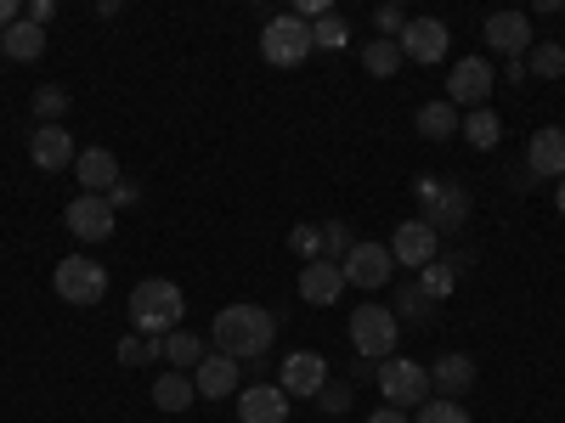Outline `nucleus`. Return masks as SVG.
Segmentation results:
<instances>
[{
	"instance_id": "f8f14e48",
	"label": "nucleus",
	"mask_w": 565,
	"mask_h": 423,
	"mask_svg": "<svg viewBox=\"0 0 565 423\" xmlns=\"http://www.w3.org/2000/svg\"><path fill=\"white\" fill-rule=\"evenodd\" d=\"M487 45L503 63H526V52H532V18L526 12H492L487 18Z\"/></svg>"
},
{
	"instance_id": "f257e3e1",
	"label": "nucleus",
	"mask_w": 565,
	"mask_h": 423,
	"mask_svg": "<svg viewBox=\"0 0 565 423\" xmlns=\"http://www.w3.org/2000/svg\"><path fill=\"white\" fill-rule=\"evenodd\" d=\"M210 339H215L221 356H232L238 367H255L271 350V339H277V316L260 311V305H226V311H215Z\"/></svg>"
},
{
	"instance_id": "4be33fe9",
	"label": "nucleus",
	"mask_w": 565,
	"mask_h": 423,
	"mask_svg": "<svg viewBox=\"0 0 565 423\" xmlns=\"http://www.w3.org/2000/svg\"><path fill=\"white\" fill-rule=\"evenodd\" d=\"M199 401V384H193V372H159L153 379V406H164V412H186Z\"/></svg>"
},
{
	"instance_id": "ddd939ff",
	"label": "nucleus",
	"mask_w": 565,
	"mask_h": 423,
	"mask_svg": "<svg viewBox=\"0 0 565 423\" xmlns=\"http://www.w3.org/2000/svg\"><path fill=\"white\" fill-rule=\"evenodd\" d=\"M396 45H402V57H413V63H441L447 57V23L441 18H407Z\"/></svg>"
},
{
	"instance_id": "a211bd4d",
	"label": "nucleus",
	"mask_w": 565,
	"mask_h": 423,
	"mask_svg": "<svg viewBox=\"0 0 565 423\" xmlns=\"http://www.w3.org/2000/svg\"><path fill=\"white\" fill-rule=\"evenodd\" d=\"M74 175H79V186H85V193L108 198L114 186H119V159H114L108 148H79V159H74Z\"/></svg>"
},
{
	"instance_id": "dca6fc26",
	"label": "nucleus",
	"mask_w": 565,
	"mask_h": 423,
	"mask_svg": "<svg viewBox=\"0 0 565 423\" xmlns=\"http://www.w3.org/2000/svg\"><path fill=\"white\" fill-rule=\"evenodd\" d=\"M29 159H34L40 170H68V164L79 159V148H74V135H68L63 124H34V135H29Z\"/></svg>"
},
{
	"instance_id": "58836bf2",
	"label": "nucleus",
	"mask_w": 565,
	"mask_h": 423,
	"mask_svg": "<svg viewBox=\"0 0 565 423\" xmlns=\"http://www.w3.org/2000/svg\"><path fill=\"white\" fill-rule=\"evenodd\" d=\"M52 18H57V0H34V7H29V23H40V29Z\"/></svg>"
},
{
	"instance_id": "4c0bfd02",
	"label": "nucleus",
	"mask_w": 565,
	"mask_h": 423,
	"mask_svg": "<svg viewBox=\"0 0 565 423\" xmlns=\"http://www.w3.org/2000/svg\"><path fill=\"white\" fill-rule=\"evenodd\" d=\"M373 29H380V40H396L407 29V12L402 7H380V12H373Z\"/></svg>"
},
{
	"instance_id": "ea45409f",
	"label": "nucleus",
	"mask_w": 565,
	"mask_h": 423,
	"mask_svg": "<svg viewBox=\"0 0 565 423\" xmlns=\"http://www.w3.org/2000/svg\"><path fill=\"white\" fill-rule=\"evenodd\" d=\"M12 23H23V12H18V0H0V34H7Z\"/></svg>"
},
{
	"instance_id": "72a5a7b5",
	"label": "nucleus",
	"mask_w": 565,
	"mask_h": 423,
	"mask_svg": "<svg viewBox=\"0 0 565 423\" xmlns=\"http://www.w3.org/2000/svg\"><path fill=\"white\" fill-rule=\"evenodd\" d=\"M430 305H436V300L424 294L418 282H407V289L396 294V316H413V322H430Z\"/></svg>"
},
{
	"instance_id": "cd10ccee",
	"label": "nucleus",
	"mask_w": 565,
	"mask_h": 423,
	"mask_svg": "<svg viewBox=\"0 0 565 423\" xmlns=\"http://www.w3.org/2000/svg\"><path fill=\"white\" fill-rule=\"evenodd\" d=\"M526 74H537V79H559V74H565V45H554V40H532Z\"/></svg>"
},
{
	"instance_id": "9d476101",
	"label": "nucleus",
	"mask_w": 565,
	"mask_h": 423,
	"mask_svg": "<svg viewBox=\"0 0 565 423\" xmlns=\"http://www.w3.org/2000/svg\"><path fill=\"white\" fill-rule=\"evenodd\" d=\"M413 193L424 198V220H430L436 231H447V226H458L469 215V193H463V186H441L436 175H418Z\"/></svg>"
},
{
	"instance_id": "f03ea898",
	"label": "nucleus",
	"mask_w": 565,
	"mask_h": 423,
	"mask_svg": "<svg viewBox=\"0 0 565 423\" xmlns=\"http://www.w3.org/2000/svg\"><path fill=\"white\" fill-rule=\"evenodd\" d=\"M130 322H136V334L141 339H164L181 327V289L164 276H148V282H136L130 289Z\"/></svg>"
},
{
	"instance_id": "0eeeda50",
	"label": "nucleus",
	"mask_w": 565,
	"mask_h": 423,
	"mask_svg": "<svg viewBox=\"0 0 565 423\" xmlns=\"http://www.w3.org/2000/svg\"><path fill=\"white\" fill-rule=\"evenodd\" d=\"M345 289H385V282L396 276V254H391V243H356L345 260Z\"/></svg>"
},
{
	"instance_id": "5701e85b",
	"label": "nucleus",
	"mask_w": 565,
	"mask_h": 423,
	"mask_svg": "<svg viewBox=\"0 0 565 423\" xmlns=\"http://www.w3.org/2000/svg\"><path fill=\"white\" fill-rule=\"evenodd\" d=\"M458 108L441 97V102H418V113H413V130L424 135V141H447V135H458Z\"/></svg>"
},
{
	"instance_id": "423d86ee",
	"label": "nucleus",
	"mask_w": 565,
	"mask_h": 423,
	"mask_svg": "<svg viewBox=\"0 0 565 423\" xmlns=\"http://www.w3.org/2000/svg\"><path fill=\"white\" fill-rule=\"evenodd\" d=\"M380 395H385V406H424L430 401V367H418V361H385L380 367Z\"/></svg>"
},
{
	"instance_id": "412c9836",
	"label": "nucleus",
	"mask_w": 565,
	"mask_h": 423,
	"mask_svg": "<svg viewBox=\"0 0 565 423\" xmlns=\"http://www.w3.org/2000/svg\"><path fill=\"white\" fill-rule=\"evenodd\" d=\"M469 384H476V361H469V356H441L430 367V390H441L447 401H458Z\"/></svg>"
},
{
	"instance_id": "c9c22d12",
	"label": "nucleus",
	"mask_w": 565,
	"mask_h": 423,
	"mask_svg": "<svg viewBox=\"0 0 565 423\" xmlns=\"http://www.w3.org/2000/svg\"><path fill=\"white\" fill-rule=\"evenodd\" d=\"M317 406H322L328 417H345V412H351V384H334V379H328V384L317 390Z\"/></svg>"
},
{
	"instance_id": "9b49d317",
	"label": "nucleus",
	"mask_w": 565,
	"mask_h": 423,
	"mask_svg": "<svg viewBox=\"0 0 565 423\" xmlns=\"http://www.w3.org/2000/svg\"><path fill=\"white\" fill-rule=\"evenodd\" d=\"M63 220H68V231H74L79 243H108V238H114V204L97 198V193H79V198L63 209Z\"/></svg>"
},
{
	"instance_id": "20e7f679",
	"label": "nucleus",
	"mask_w": 565,
	"mask_h": 423,
	"mask_svg": "<svg viewBox=\"0 0 565 423\" xmlns=\"http://www.w3.org/2000/svg\"><path fill=\"white\" fill-rule=\"evenodd\" d=\"M311 52H317V45H311V23H300L295 12L266 18V29H260V57H266L271 68H295V63H306Z\"/></svg>"
},
{
	"instance_id": "4468645a",
	"label": "nucleus",
	"mask_w": 565,
	"mask_h": 423,
	"mask_svg": "<svg viewBox=\"0 0 565 423\" xmlns=\"http://www.w3.org/2000/svg\"><path fill=\"white\" fill-rule=\"evenodd\" d=\"M526 175L532 181H559L565 175V130L559 124H543L526 148Z\"/></svg>"
},
{
	"instance_id": "2f4dec72",
	"label": "nucleus",
	"mask_w": 565,
	"mask_h": 423,
	"mask_svg": "<svg viewBox=\"0 0 565 423\" xmlns=\"http://www.w3.org/2000/svg\"><path fill=\"white\" fill-rule=\"evenodd\" d=\"M452 271H458V265H447V260H430V265H424V271H418V289H424V294H430V300H441V294H452V282H458Z\"/></svg>"
},
{
	"instance_id": "39448f33",
	"label": "nucleus",
	"mask_w": 565,
	"mask_h": 423,
	"mask_svg": "<svg viewBox=\"0 0 565 423\" xmlns=\"http://www.w3.org/2000/svg\"><path fill=\"white\" fill-rule=\"evenodd\" d=\"M52 289H57V300H68V305H97V300L108 294V271L90 260V254H68V260H57V271H52Z\"/></svg>"
},
{
	"instance_id": "473e14b6",
	"label": "nucleus",
	"mask_w": 565,
	"mask_h": 423,
	"mask_svg": "<svg viewBox=\"0 0 565 423\" xmlns=\"http://www.w3.org/2000/svg\"><path fill=\"white\" fill-rule=\"evenodd\" d=\"M351 249H356L351 226H345V220H328V226H322V260H345Z\"/></svg>"
},
{
	"instance_id": "aec40b11",
	"label": "nucleus",
	"mask_w": 565,
	"mask_h": 423,
	"mask_svg": "<svg viewBox=\"0 0 565 423\" xmlns=\"http://www.w3.org/2000/svg\"><path fill=\"white\" fill-rule=\"evenodd\" d=\"M193 384H199V395L204 401H226L232 390H238V361H232V356H204L199 361V372H193Z\"/></svg>"
},
{
	"instance_id": "f3484780",
	"label": "nucleus",
	"mask_w": 565,
	"mask_h": 423,
	"mask_svg": "<svg viewBox=\"0 0 565 423\" xmlns=\"http://www.w3.org/2000/svg\"><path fill=\"white\" fill-rule=\"evenodd\" d=\"M345 294V265L340 260H306L300 271V300L306 305H334Z\"/></svg>"
},
{
	"instance_id": "c85d7f7f",
	"label": "nucleus",
	"mask_w": 565,
	"mask_h": 423,
	"mask_svg": "<svg viewBox=\"0 0 565 423\" xmlns=\"http://www.w3.org/2000/svg\"><path fill=\"white\" fill-rule=\"evenodd\" d=\"M345 40H351V23L340 12H328L322 23H311V45H317V52H340Z\"/></svg>"
},
{
	"instance_id": "f704fd0d",
	"label": "nucleus",
	"mask_w": 565,
	"mask_h": 423,
	"mask_svg": "<svg viewBox=\"0 0 565 423\" xmlns=\"http://www.w3.org/2000/svg\"><path fill=\"white\" fill-rule=\"evenodd\" d=\"M418 423H469V412H463L458 401L436 395V401H424V406H418Z\"/></svg>"
},
{
	"instance_id": "e433bc0d",
	"label": "nucleus",
	"mask_w": 565,
	"mask_h": 423,
	"mask_svg": "<svg viewBox=\"0 0 565 423\" xmlns=\"http://www.w3.org/2000/svg\"><path fill=\"white\" fill-rule=\"evenodd\" d=\"M289 249L306 254V260H322V226H295L289 231Z\"/></svg>"
},
{
	"instance_id": "79ce46f5",
	"label": "nucleus",
	"mask_w": 565,
	"mask_h": 423,
	"mask_svg": "<svg viewBox=\"0 0 565 423\" xmlns=\"http://www.w3.org/2000/svg\"><path fill=\"white\" fill-rule=\"evenodd\" d=\"M108 204H136V186H125V181H119L114 193H108Z\"/></svg>"
},
{
	"instance_id": "a19ab883",
	"label": "nucleus",
	"mask_w": 565,
	"mask_h": 423,
	"mask_svg": "<svg viewBox=\"0 0 565 423\" xmlns=\"http://www.w3.org/2000/svg\"><path fill=\"white\" fill-rule=\"evenodd\" d=\"M367 423H413V417H407V412H402V406H380V412H373V417H367Z\"/></svg>"
},
{
	"instance_id": "b1692460",
	"label": "nucleus",
	"mask_w": 565,
	"mask_h": 423,
	"mask_svg": "<svg viewBox=\"0 0 565 423\" xmlns=\"http://www.w3.org/2000/svg\"><path fill=\"white\" fill-rule=\"evenodd\" d=\"M0 52H7L12 63H34V57L45 52V29H40V23H29V18H23V23H12L7 34H0Z\"/></svg>"
},
{
	"instance_id": "6ab92c4d",
	"label": "nucleus",
	"mask_w": 565,
	"mask_h": 423,
	"mask_svg": "<svg viewBox=\"0 0 565 423\" xmlns=\"http://www.w3.org/2000/svg\"><path fill=\"white\" fill-rule=\"evenodd\" d=\"M238 423H289V395L277 384H249L238 395Z\"/></svg>"
},
{
	"instance_id": "37998d69",
	"label": "nucleus",
	"mask_w": 565,
	"mask_h": 423,
	"mask_svg": "<svg viewBox=\"0 0 565 423\" xmlns=\"http://www.w3.org/2000/svg\"><path fill=\"white\" fill-rule=\"evenodd\" d=\"M554 204H559V215H565V175H559V186H554Z\"/></svg>"
},
{
	"instance_id": "6e6552de",
	"label": "nucleus",
	"mask_w": 565,
	"mask_h": 423,
	"mask_svg": "<svg viewBox=\"0 0 565 423\" xmlns=\"http://www.w3.org/2000/svg\"><path fill=\"white\" fill-rule=\"evenodd\" d=\"M391 254H396V265H407V271H424L430 260H441V231L430 226V220H402L396 226V238H391Z\"/></svg>"
},
{
	"instance_id": "c756f323",
	"label": "nucleus",
	"mask_w": 565,
	"mask_h": 423,
	"mask_svg": "<svg viewBox=\"0 0 565 423\" xmlns=\"http://www.w3.org/2000/svg\"><path fill=\"white\" fill-rule=\"evenodd\" d=\"M159 356H164V339H141V334L119 339V361H125V367H148V361H159Z\"/></svg>"
},
{
	"instance_id": "1a4fd4ad",
	"label": "nucleus",
	"mask_w": 565,
	"mask_h": 423,
	"mask_svg": "<svg viewBox=\"0 0 565 423\" xmlns=\"http://www.w3.org/2000/svg\"><path fill=\"white\" fill-rule=\"evenodd\" d=\"M487 97H492V63H487V57L452 63V74H447V102L476 113V108H487Z\"/></svg>"
},
{
	"instance_id": "7c9ffc66",
	"label": "nucleus",
	"mask_w": 565,
	"mask_h": 423,
	"mask_svg": "<svg viewBox=\"0 0 565 423\" xmlns=\"http://www.w3.org/2000/svg\"><path fill=\"white\" fill-rule=\"evenodd\" d=\"M34 113H40V124H57L68 113V90L63 85H40L34 90Z\"/></svg>"
},
{
	"instance_id": "393cba45",
	"label": "nucleus",
	"mask_w": 565,
	"mask_h": 423,
	"mask_svg": "<svg viewBox=\"0 0 565 423\" xmlns=\"http://www.w3.org/2000/svg\"><path fill=\"white\" fill-rule=\"evenodd\" d=\"M463 141H469V148H476V153H492L498 148V135H503V119L492 113V108H476V113H463Z\"/></svg>"
},
{
	"instance_id": "a878e982",
	"label": "nucleus",
	"mask_w": 565,
	"mask_h": 423,
	"mask_svg": "<svg viewBox=\"0 0 565 423\" xmlns=\"http://www.w3.org/2000/svg\"><path fill=\"white\" fill-rule=\"evenodd\" d=\"M402 63H407V57H402V45H396V40H380V34H373V40L362 45V68H367L373 79H391Z\"/></svg>"
},
{
	"instance_id": "7ed1b4c3",
	"label": "nucleus",
	"mask_w": 565,
	"mask_h": 423,
	"mask_svg": "<svg viewBox=\"0 0 565 423\" xmlns=\"http://www.w3.org/2000/svg\"><path fill=\"white\" fill-rule=\"evenodd\" d=\"M396 339H402L396 311H385V305H356L351 311V345H356L362 361H391Z\"/></svg>"
},
{
	"instance_id": "bb28decb",
	"label": "nucleus",
	"mask_w": 565,
	"mask_h": 423,
	"mask_svg": "<svg viewBox=\"0 0 565 423\" xmlns=\"http://www.w3.org/2000/svg\"><path fill=\"white\" fill-rule=\"evenodd\" d=\"M164 361H175V372H199L204 361V339L186 334V327H175V334H164Z\"/></svg>"
},
{
	"instance_id": "2eb2a0df",
	"label": "nucleus",
	"mask_w": 565,
	"mask_h": 423,
	"mask_svg": "<svg viewBox=\"0 0 565 423\" xmlns=\"http://www.w3.org/2000/svg\"><path fill=\"white\" fill-rule=\"evenodd\" d=\"M328 384V356L317 350H295V356H282V395H317Z\"/></svg>"
}]
</instances>
